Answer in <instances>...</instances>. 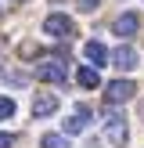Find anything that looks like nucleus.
<instances>
[{
  "instance_id": "nucleus-8",
  "label": "nucleus",
  "mask_w": 144,
  "mask_h": 148,
  "mask_svg": "<svg viewBox=\"0 0 144 148\" xmlns=\"http://www.w3.org/2000/svg\"><path fill=\"white\" fill-rule=\"evenodd\" d=\"M58 112V98L54 94H36L33 98V116L36 119H47V116H54Z\"/></svg>"
},
{
  "instance_id": "nucleus-6",
  "label": "nucleus",
  "mask_w": 144,
  "mask_h": 148,
  "mask_svg": "<svg viewBox=\"0 0 144 148\" xmlns=\"http://www.w3.org/2000/svg\"><path fill=\"white\" fill-rule=\"evenodd\" d=\"M36 79H43V83H65V65L61 62H43V65H36Z\"/></svg>"
},
{
  "instance_id": "nucleus-10",
  "label": "nucleus",
  "mask_w": 144,
  "mask_h": 148,
  "mask_svg": "<svg viewBox=\"0 0 144 148\" xmlns=\"http://www.w3.org/2000/svg\"><path fill=\"white\" fill-rule=\"evenodd\" d=\"M76 79H79V87H83V90H97V87H101L97 65H79V69H76Z\"/></svg>"
},
{
  "instance_id": "nucleus-13",
  "label": "nucleus",
  "mask_w": 144,
  "mask_h": 148,
  "mask_svg": "<svg viewBox=\"0 0 144 148\" xmlns=\"http://www.w3.org/2000/svg\"><path fill=\"white\" fill-rule=\"evenodd\" d=\"M76 4H79V11H86V14H90V11H97V4H101V0H76Z\"/></svg>"
},
{
  "instance_id": "nucleus-3",
  "label": "nucleus",
  "mask_w": 144,
  "mask_h": 148,
  "mask_svg": "<svg viewBox=\"0 0 144 148\" xmlns=\"http://www.w3.org/2000/svg\"><path fill=\"white\" fill-rule=\"evenodd\" d=\"M133 94H137L133 79H112V83L105 87V101H108V105H126Z\"/></svg>"
},
{
  "instance_id": "nucleus-9",
  "label": "nucleus",
  "mask_w": 144,
  "mask_h": 148,
  "mask_svg": "<svg viewBox=\"0 0 144 148\" xmlns=\"http://www.w3.org/2000/svg\"><path fill=\"white\" fill-rule=\"evenodd\" d=\"M83 54H86L90 65H108V62H112V54H108V47H105L101 40H90V43L83 47Z\"/></svg>"
},
{
  "instance_id": "nucleus-11",
  "label": "nucleus",
  "mask_w": 144,
  "mask_h": 148,
  "mask_svg": "<svg viewBox=\"0 0 144 148\" xmlns=\"http://www.w3.org/2000/svg\"><path fill=\"white\" fill-rule=\"evenodd\" d=\"M40 148H72V145H69V134H43Z\"/></svg>"
},
{
  "instance_id": "nucleus-7",
  "label": "nucleus",
  "mask_w": 144,
  "mask_h": 148,
  "mask_svg": "<svg viewBox=\"0 0 144 148\" xmlns=\"http://www.w3.org/2000/svg\"><path fill=\"white\" fill-rule=\"evenodd\" d=\"M137 62H141V58H137V51H133V47H115V51H112V65H115L119 72L137 69Z\"/></svg>"
},
{
  "instance_id": "nucleus-12",
  "label": "nucleus",
  "mask_w": 144,
  "mask_h": 148,
  "mask_svg": "<svg viewBox=\"0 0 144 148\" xmlns=\"http://www.w3.org/2000/svg\"><path fill=\"white\" fill-rule=\"evenodd\" d=\"M18 112V105H14V98H7V94H0V123L11 119V116Z\"/></svg>"
},
{
  "instance_id": "nucleus-5",
  "label": "nucleus",
  "mask_w": 144,
  "mask_h": 148,
  "mask_svg": "<svg viewBox=\"0 0 144 148\" xmlns=\"http://www.w3.org/2000/svg\"><path fill=\"white\" fill-rule=\"evenodd\" d=\"M112 33L115 36H137V33H141V14H137V11H122L119 18L112 22Z\"/></svg>"
},
{
  "instance_id": "nucleus-4",
  "label": "nucleus",
  "mask_w": 144,
  "mask_h": 148,
  "mask_svg": "<svg viewBox=\"0 0 144 148\" xmlns=\"http://www.w3.org/2000/svg\"><path fill=\"white\" fill-rule=\"evenodd\" d=\"M90 119H94V112H90V105H76V108H72V116H69V119H65V134H83V130L86 127H90Z\"/></svg>"
},
{
  "instance_id": "nucleus-14",
  "label": "nucleus",
  "mask_w": 144,
  "mask_h": 148,
  "mask_svg": "<svg viewBox=\"0 0 144 148\" xmlns=\"http://www.w3.org/2000/svg\"><path fill=\"white\" fill-rule=\"evenodd\" d=\"M14 145V134H4V130H0V148H11Z\"/></svg>"
},
{
  "instance_id": "nucleus-2",
  "label": "nucleus",
  "mask_w": 144,
  "mask_h": 148,
  "mask_svg": "<svg viewBox=\"0 0 144 148\" xmlns=\"http://www.w3.org/2000/svg\"><path fill=\"white\" fill-rule=\"evenodd\" d=\"M43 33H47L50 40H69V36L76 33V22H72L69 14L54 11V14H47V18H43Z\"/></svg>"
},
{
  "instance_id": "nucleus-16",
  "label": "nucleus",
  "mask_w": 144,
  "mask_h": 148,
  "mask_svg": "<svg viewBox=\"0 0 144 148\" xmlns=\"http://www.w3.org/2000/svg\"><path fill=\"white\" fill-rule=\"evenodd\" d=\"M0 18H4V11H0Z\"/></svg>"
},
{
  "instance_id": "nucleus-15",
  "label": "nucleus",
  "mask_w": 144,
  "mask_h": 148,
  "mask_svg": "<svg viewBox=\"0 0 144 148\" xmlns=\"http://www.w3.org/2000/svg\"><path fill=\"white\" fill-rule=\"evenodd\" d=\"M137 119L144 123V101H137Z\"/></svg>"
},
{
  "instance_id": "nucleus-1",
  "label": "nucleus",
  "mask_w": 144,
  "mask_h": 148,
  "mask_svg": "<svg viewBox=\"0 0 144 148\" xmlns=\"http://www.w3.org/2000/svg\"><path fill=\"white\" fill-rule=\"evenodd\" d=\"M105 137H108V141H112L115 148H122V145L130 141V130H126V116H122L115 105H108V108H105Z\"/></svg>"
}]
</instances>
